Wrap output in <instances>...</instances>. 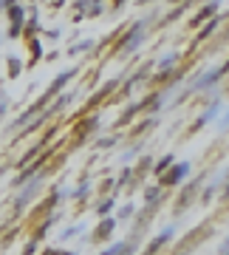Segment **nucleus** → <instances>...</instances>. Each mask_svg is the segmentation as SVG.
I'll return each mask as SVG.
<instances>
[{
	"label": "nucleus",
	"instance_id": "obj_1",
	"mask_svg": "<svg viewBox=\"0 0 229 255\" xmlns=\"http://www.w3.org/2000/svg\"><path fill=\"white\" fill-rule=\"evenodd\" d=\"M187 173H190V164H187V162H184V164H175V167L170 170V176H167L164 182H167V184H175V182H181V179H184Z\"/></svg>",
	"mask_w": 229,
	"mask_h": 255
},
{
	"label": "nucleus",
	"instance_id": "obj_2",
	"mask_svg": "<svg viewBox=\"0 0 229 255\" xmlns=\"http://www.w3.org/2000/svg\"><path fill=\"white\" fill-rule=\"evenodd\" d=\"M218 77H224V68H210V71L201 77V80L195 82V88H207V85H212V82L218 80Z\"/></svg>",
	"mask_w": 229,
	"mask_h": 255
},
{
	"label": "nucleus",
	"instance_id": "obj_3",
	"mask_svg": "<svg viewBox=\"0 0 229 255\" xmlns=\"http://www.w3.org/2000/svg\"><path fill=\"white\" fill-rule=\"evenodd\" d=\"M218 111H221V105H218V102H212L210 108H207V114H204V117L198 119V125H195V128H201V125H207L210 119H215V117H218Z\"/></svg>",
	"mask_w": 229,
	"mask_h": 255
},
{
	"label": "nucleus",
	"instance_id": "obj_4",
	"mask_svg": "<svg viewBox=\"0 0 229 255\" xmlns=\"http://www.w3.org/2000/svg\"><path fill=\"white\" fill-rule=\"evenodd\" d=\"M227 128H229V111L221 117V130H227Z\"/></svg>",
	"mask_w": 229,
	"mask_h": 255
},
{
	"label": "nucleus",
	"instance_id": "obj_5",
	"mask_svg": "<svg viewBox=\"0 0 229 255\" xmlns=\"http://www.w3.org/2000/svg\"><path fill=\"white\" fill-rule=\"evenodd\" d=\"M221 253H224V255H229V241H227L224 247H221Z\"/></svg>",
	"mask_w": 229,
	"mask_h": 255
},
{
	"label": "nucleus",
	"instance_id": "obj_6",
	"mask_svg": "<svg viewBox=\"0 0 229 255\" xmlns=\"http://www.w3.org/2000/svg\"><path fill=\"white\" fill-rule=\"evenodd\" d=\"M224 196H229V179H227V187H224Z\"/></svg>",
	"mask_w": 229,
	"mask_h": 255
}]
</instances>
